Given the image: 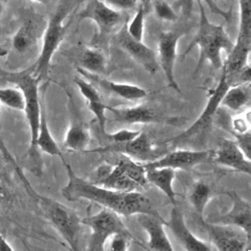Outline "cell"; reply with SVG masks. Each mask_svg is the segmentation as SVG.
<instances>
[{"label": "cell", "instance_id": "cell-1", "mask_svg": "<svg viewBox=\"0 0 251 251\" xmlns=\"http://www.w3.org/2000/svg\"><path fill=\"white\" fill-rule=\"evenodd\" d=\"M68 175V182L61 193L68 201L86 199L110 209L120 216L130 217L138 214L160 215L154 209L150 200L136 191H118L103 187L90 180L77 176L72 166L65 163Z\"/></svg>", "mask_w": 251, "mask_h": 251}, {"label": "cell", "instance_id": "cell-2", "mask_svg": "<svg viewBox=\"0 0 251 251\" xmlns=\"http://www.w3.org/2000/svg\"><path fill=\"white\" fill-rule=\"evenodd\" d=\"M1 77L18 86L25 97L24 113L29 128V147L26 151L28 160V169L35 176H40L42 173V159L39 150L36 147V137L39 126L40 118V80L32 74L31 68L18 72H3Z\"/></svg>", "mask_w": 251, "mask_h": 251}, {"label": "cell", "instance_id": "cell-3", "mask_svg": "<svg viewBox=\"0 0 251 251\" xmlns=\"http://www.w3.org/2000/svg\"><path fill=\"white\" fill-rule=\"evenodd\" d=\"M9 163L15 169L20 180L23 182L27 194L37 203L43 212L45 218L58 231L60 236L67 242L69 247L73 250L78 249V237L80 230V219L75 211L62 203L39 194L31 186L21 167L14 158L9 160Z\"/></svg>", "mask_w": 251, "mask_h": 251}, {"label": "cell", "instance_id": "cell-4", "mask_svg": "<svg viewBox=\"0 0 251 251\" xmlns=\"http://www.w3.org/2000/svg\"><path fill=\"white\" fill-rule=\"evenodd\" d=\"M197 4L199 7L198 30L183 53V56H185L193 48L198 47L199 59L194 69V75L201 70L206 62H209L216 70H221L224 63L222 51L228 53L234 43L222 25L210 22L202 1L197 0Z\"/></svg>", "mask_w": 251, "mask_h": 251}, {"label": "cell", "instance_id": "cell-5", "mask_svg": "<svg viewBox=\"0 0 251 251\" xmlns=\"http://www.w3.org/2000/svg\"><path fill=\"white\" fill-rule=\"evenodd\" d=\"M73 2L74 0H60L47 22L40 53L34 65L30 67L33 75L40 81L47 77L52 58L66 36L70 25V23H66V18L72 10Z\"/></svg>", "mask_w": 251, "mask_h": 251}, {"label": "cell", "instance_id": "cell-6", "mask_svg": "<svg viewBox=\"0 0 251 251\" xmlns=\"http://www.w3.org/2000/svg\"><path fill=\"white\" fill-rule=\"evenodd\" d=\"M143 176V168L138 162L122 155L115 165L98 168L91 182L113 190L135 191Z\"/></svg>", "mask_w": 251, "mask_h": 251}, {"label": "cell", "instance_id": "cell-7", "mask_svg": "<svg viewBox=\"0 0 251 251\" xmlns=\"http://www.w3.org/2000/svg\"><path fill=\"white\" fill-rule=\"evenodd\" d=\"M237 83H238V80H237L236 75H227L224 70H222V74H221L218 84L211 91L203 111L201 112L199 117L195 120V122L189 127L183 130L180 134L168 138L164 141H161V143L167 144L168 146L169 145L175 146L205 133L211 126L213 119L216 113L218 112L219 107L221 106V101L225 92L230 85L237 84Z\"/></svg>", "mask_w": 251, "mask_h": 251}, {"label": "cell", "instance_id": "cell-8", "mask_svg": "<svg viewBox=\"0 0 251 251\" xmlns=\"http://www.w3.org/2000/svg\"><path fill=\"white\" fill-rule=\"evenodd\" d=\"M81 225L90 228V236L86 247L89 251H102L108 239L117 232L126 229L120 215L114 211L103 208L98 213L80 219Z\"/></svg>", "mask_w": 251, "mask_h": 251}, {"label": "cell", "instance_id": "cell-9", "mask_svg": "<svg viewBox=\"0 0 251 251\" xmlns=\"http://www.w3.org/2000/svg\"><path fill=\"white\" fill-rule=\"evenodd\" d=\"M168 145L159 143H153L146 132L140 131V133L130 141L124 143H111L104 147L85 150V153H118L120 155H126L133 160L151 162L154 161L165 153L168 152Z\"/></svg>", "mask_w": 251, "mask_h": 251}, {"label": "cell", "instance_id": "cell-10", "mask_svg": "<svg viewBox=\"0 0 251 251\" xmlns=\"http://www.w3.org/2000/svg\"><path fill=\"white\" fill-rule=\"evenodd\" d=\"M186 33V29H172L163 31L157 43V61L162 69L168 85L175 91L180 93V88L175 77V64L177 56V43L181 36Z\"/></svg>", "mask_w": 251, "mask_h": 251}, {"label": "cell", "instance_id": "cell-11", "mask_svg": "<svg viewBox=\"0 0 251 251\" xmlns=\"http://www.w3.org/2000/svg\"><path fill=\"white\" fill-rule=\"evenodd\" d=\"M205 228L211 246L223 251H241L249 249L251 239L237 226L218 225L200 220Z\"/></svg>", "mask_w": 251, "mask_h": 251}, {"label": "cell", "instance_id": "cell-12", "mask_svg": "<svg viewBox=\"0 0 251 251\" xmlns=\"http://www.w3.org/2000/svg\"><path fill=\"white\" fill-rule=\"evenodd\" d=\"M77 20L92 21L97 26L98 37L101 38L121 25L124 21V16L121 11L108 6L102 0H88L78 13Z\"/></svg>", "mask_w": 251, "mask_h": 251}, {"label": "cell", "instance_id": "cell-13", "mask_svg": "<svg viewBox=\"0 0 251 251\" xmlns=\"http://www.w3.org/2000/svg\"><path fill=\"white\" fill-rule=\"evenodd\" d=\"M107 110L113 115V121L126 124V125H135V124H165V125H176L181 122V118H172L163 115L153 108L141 104L132 107L117 108L107 106Z\"/></svg>", "mask_w": 251, "mask_h": 251}, {"label": "cell", "instance_id": "cell-14", "mask_svg": "<svg viewBox=\"0 0 251 251\" xmlns=\"http://www.w3.org/2000/svg\"><path fill=\"white\" fill-rule=\"evenodd\" d=\"M211 150L177 149L168 151L160 158L143 164L145 169L171 168L174 170L190 171L195 166L209 161L212 157Z\"/></svg>", "mask_w": 251, "mask_h": 251}, {"label": "cell", "instance_id": "cell-15", "mask_svg": "<svg viewBox=\"0 0 251 251\" xmlns=\"http://www.w3.org/2000/svg\"><path fill=\"white\" fill-rule=\"evenodd\" d=\"M223 194L227 195L231 200V207L228 212L206 220L208 223L237 226L251 239V204L242 198L234 190H225Z\"/></svg>", "mask_w": 251, "mask_h": 251}, {"label": "cell", "instance_id": "cell-16", "mask_svg": "<svg viewBox=\"0 0 251 251\" xmlns=\"http://www.w3.org/2000/svg\"><path fill=\"white\" fill-rule=\"evenodd\" d=\"M117 41L120 47L149 75H155L159 71L156 52L145 45L142 40L132 38L126 29V25L117 33Z\"/></svg>", "mask_w": 251, "mask_h": 251}, {"label": "cell", "instance_id": "cell-17", "mask_svg": "<svg viewBox=\"0 0 251 251\" xmlns=\"http://www.w3.org/2000/svg\"><path fill=\"white\" fill-rule=\"evenodd\" d=\"M166 226L170 228L177 242L185 249L191 251H209L212 246L209 243L199 239L188 228L182 211L176 205L171 210L170 218L166 221Z\"/></svg>", "mask_w": 251, "mask_h": 251}, {"label": "cell", "instance_id": "cell-18", "mask_svg": "<svg viewBox=\"0 0 251 251\" xmlns=\"http://www.w3.org/2000/svg\"><path fill=\"white\" fill-rule=\"evenodd\" d=\"M211 159L222 166L250 176L251 161L236 144L235 140L222 138L217 150L212 152Z\"/></svg>", "mask_w": 251, "mask_h": 251}, {"label": "cell", "instance_id": "cell-19", "mask_svg": "<svg viewBox=\"0 0 251 251\" xmlns=\"http://www.w3.org/2000/svg\"><path fill=\"white\" fill-rule=\"evenodd\" d=\"M77 72L80 75L89 80L93 85L98 86L100 89L109 94L121 97L123 99L128 101H137L145 98L148 95L147 91L138 85L109 80L104 78L102 75L87 73L79 68H77Z\"/></svg>", "mask_w": 251, "mask_h": 251}, {"label": "cell", "instance_id": "cell-20", "mask_svg": "<svg viewBox=\"0 0 251 251\" xmlns=\"http://www.w3.org/2000/svg\"><path fill=\"white\" fill-rule=\"evenodd\" d=\"M137 222L148 235L147 246L151 250H173L171 240L166 231V221L160 215L138 214Z\"/></svg>", "mask_w": 251, "mask_h": 251}, {"label": "cell", "instance_id": "cell-21", "mask_svg": "<svg viewBox=\"0 0 251 251\" xmlns=\"http://www.w3.org/2000/svg\"><path fill=\"white\" fill-rule=\"evenodd\" d=\"M48 82H45L40 86V118L39 126L36 137V147L39 151H42L51 156H57L65 164L66 160L63 157V152L54 139L47 122V115L45 110V92Z\"/></svg>", "mask_w": 251, "mask_h": 251}, {"label": "cell", "instance_id": "cell-22", "mask_svg": "<svg viewBox=\"0 0 251 251\" xmlns=\"http://www.w3.org/2000/svg\"><path fill=\"white\" fill-rule=\"evenodd\" d=\"M75 85L78 87L81 95L87 102L88 109L91 111V113L95 116L98 126L100 127V130L104 136L107 135L105 125L107 122L106 117V111L107 106L98 92L97 88L87 79H85L82 75L75 76L74 79Z\"/></svg>", "mask_w": 251, "mask_h": 251}, {"label": "cell", "instance_id": "cell-23", "mask_svg": "<svg viewBox=\"0 0 251 251\" xmlns=\"http://www.w3.org/2000/svg\"><path fill=\"white\" fill-rule=\"evenodd\" d=\"M145 170L147 182L154 184L168 197L173 205H176V192L174 190L175 170L171 168H152Z\"/></svg>", "mask_w": 251, "mask_h": 251}, {"label": "cell", "instance_id": "cell-24", "mask_svg": "<svg viewBox=\"0 0 251 251\" xmlns=\"http://www.w3.org/2000/svg\"><path fill=\"white\" fill-rule=\"evenodd\" d=\"M89 143V129L80 120L74 119L66 131L64 137V147L75 152H84Z\"/></svg>", "mask_w": 251, "mask_h": 251}, {"label": "cell", "instance_id": "cell-25", "mask_svg": "<svg viewBox=\"0 0 251 251\" xmlns=\"http://www.w3.org/2000/svg\"><path fill=\"white\" fill-rule=\"evenodd\" d=\"M251 101V86L250 82L237 83L230 85L225 92L221 106H224L231 111H239L249 107Z\"/></svg>", "mask_w": 251, "mask_h": 251}, {"label": "cell", "instance_id": "cell-26", "mask_svg": "<svg viewBox=\"0 0 251 251\" xmlns=\"http://www.w3.org/2000/svg\"><path fill=\"white\" fill-rule=\"evenodd\" d=\"M37 40V28L32 20L22 24L12 37V48L19 54L29 51Z\"/></svg>", "mask_w": 251, "mask_h": 251}, {"label": "cell", "instance_id": "cell-27", "mask_svg": "<svg viewBox=\"0 0 251 251\" xmlns=\"http://www.w3.org/2000/svg\"><path fill=\"white\" fill-rule=\"evenodd\" d=\"M77 68L90 74L102 75L107 70V59L99 49L85 47L78 56Z\"/></svg>", "mask_w": 251, "mask_h": 251}, {"label": "cell", "instance_id": "cell-28", "mask_svg": "<svg viewBox=\"0 0 251 251\" xmlns=\"http://www.w3.org/2000/svg\"><path fill=\"white\" fill-rule=\"evenodd\" d=\"M211 186L202 180L195 181L188 191V201L192 206L194 212L197 214L199 220L204 219V212L211 198Z\"/></svg>", "mask_w": 251, "mask_h": 251}, {"label": "cell", "instance_id": "cell-29", "mask_svg": "<svg viewBox=\"0 0 251 251\" xmlns=\"http://www.w3.org/2000/svg\"><path fill=\"white\" fill-rule=\"evenodd\" d=\"M0 105L16 111H24L25 97L18 86L0 87Z\"/></svg>", "mask_w": 251, "mask_h": 251}, {"label": "cell", "instance_id": "cell-30", "mask_svg": "<svg viewBox=\"0 0 251 251\" xmlns=\"http://www.w3.org/2000/svg\"><path fill=\"white\" fill-rule=\"evenodd\" d=\"M144 22H145V8L143 4L136 7V11L132 19L126 24L127 33L136 40H142L144 35Z\"/></svg>", "mask_w": 251, "mask_h": 251}, {"label": "cell", "instance_id": "cell-31", "mask_svg": "<svg viewBox=\"0 0 251 251\" xmlns=\"http://www.w3.org/2000/svg\"><path fill=\"white\" fill-rule=\"evenodd\" d=\"M132 241L133 237L126 228L125 230L115 233L108 239L107 249L114 251H126L129 248Z\"/></svg>", "mask_w": 251, "mask_h": 251}, {"label": "cell", "instance_id": "cell-32", "mask_svg": "<svg viewBox=\"0 0 251 251\" xmlns=\"http://www.w3.org/2000/svg\"><path fill=\"white\" fill-rule=\"evenodd\" d=\"M153 10L156 17L162 21L175 22L178 19L177 14L166 0H153Z\"/></svg>", "mask_w": 251, "mask_h": 251}, {"label": "cell", "instance_id": "cell-33", "mask_svg": "<svg viewBox=\"0 0 251 251\" xmlns=\"http://www.w3.org/2000/svg\"><path fill=\"white\" fill-rule=\"evenodd\" d=\"M194 0H178L176 5H178L182 8V11L186 14L189 13L190 9H191V6H192V3H193ZM203 2H205V4L208 6V8L211 9V11L217 15H220L222 16L226 21L229 22L230 20V17H231V13H230V10L229 11H225L223 9H221L215 0H201Z\"/></svg>", "mask_w": 251, "mask_h": 251}, {"label": "cell", "instance_id": "cell-34", "mask_svg": "<svg viewBox=\"0 0 251 251\" xmlns=\"http://www.w3.org/2000/svg\"><path fill=\"white\" fill-rule=\"evenodd\" d=\"M13 189L7 176L0 171V205L7 206L13 202Z\"/></svg>", "mask_w": 251, "mask_h": 251}, {"label": "cell", "instance_id": "cell-35", "mask_svg": "<svg viewBox=\"0 0 251 251\" xmlns=\"http://www.w3.org/2000/svg\"><path fill=\"white\" fill-rule=\"evenodd\" d=\"M141 130H130V129H120L113 133H107L106 137L111 141V143H124L135 138Z\"/></svg>", "mask_w": 251, "mask_h": 251}, {"label": "cell", "instance_id": "cell-36", "mask_svg": "<svg viewBox=\"0 0 251 251\" xmlns=\"http://www.w3.org/2000/svg\"><path fill=\"white\" fill-rule=\"evenodd\" d=\"M231 133H245L250 131V112L247 110L245 117H234L230 122Z\"/></svg>", "mask_w": 251, "mask_h": 251}, {"label": "cell", "instance_id": "cell-37", "mask_svg": "<svg viewBox=\"0 0 251 251\" xmlns=\"http://www.w3.org/2000/svg\"><path fill=\"white\" fill-rule=\"evenodd\" d=\"M235 138V142L238 145V147L241 149V151L244 153V155L250 159V153H251V133L250 131L245 133H234L232 134Z\"/></svg>", "mask_w": 251, "mask_h": 251}, {"label": "cell", "instance_id": "cell-38", "mask_svg": "<svg viewBox=\"0 0 251 251\" xmlns=\"http://www.w3.org/2000/svg\"><path fill=\"white\" fill-rule=\"evenodd\" d=\"M108 6L118 11L132 10L137 7L139 0H102Z\"/></svg>", "mask_w": 251, "mask_h": 251}, {"label": "cell", "instance_id": "cell-39", "mask_svg": "<svg viewBox=\"0 0 251 251\" xmlns=\"http://www.w3.org/2000/svg\"><path fill=\"white\" fill-rule=\"evenodd\" d=\"M4 250H13V246L0 233V251H4Z\"/></svg>", "mask_w": 251, "mask_h": 251}, {"label": "cell", "instance_id": "cell-40", "mask_svg": "<svg viewBox=\"0 0 251 251\" xmlns=\"http://www.w3.org/2000/svg\"><path fill=\"white\" fill-rule=\"evenodd\" d=\"M31 1H34V2H37V3H40V4H45L48 2V0H31Z\"/></svg>", "mask_w": 251, "mask_h": 251}, {"label": "cell", "instance_id": "cell-41", "mask_svg": "<svg viewBox=\"0 0 251 251\" xmlns=\"http://www.w3.org/2000/svg\"><path fill=\"white\" fill-rule=\"evenodd\" d=\"M3 10H4V7H3V4H2V1L0 0V16L3 13Z\"/></svg>", "mask_w": 251, "mask_h": 251}, {"label": "cell", "instance_id": "cell-42", "mask_svg": "<svg viewBox=\"0 0 251 251\" xmlns=\"http://www.w3.org/2000/svg\"><path fill=\"white\" fill-rule=\"evenodd\" d=\"M0 122H1V108H0Z\"/></svg>", "mask_w": 251, "mask_h": 251}, {"label": "cell", "instance_id": "cell-43", "mask_svg": "<svg viewBox=\"0 0 251 251\" xmlns=\"http://www.w3.org/2000/svg\"><path fill=\"white\" fill-rule=\"evenodd\" d=\"M215 1H217V0H215Z\"/></svg>", "mask_w": 251, "mask_h": 251}]
</instances>
